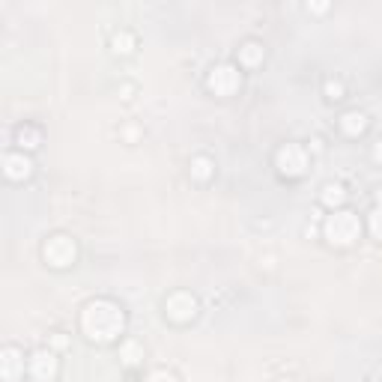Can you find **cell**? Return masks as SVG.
Wrapping results in <instances>:
<instances>
[{"mask_svg": "<svg viewBox=\"0 0 382 382\" xmlns=\"http://www.w3.org/2000/svg\"><path fill=\"white\" fill-rule=\"evenodd\" d=\"M126 329V314L111 299H93L81 311V331L93 344H111Z\"/></svg>", "mask_w": 382, "mask_h": 382, "instance_id": "6da1fadb", "label": "cell"}, {"mask_svg": "<svg viewBox=\"0 0 382 382\" xmlns=\"http://www.w3.org/2000/svg\"><path fill=\"white\" fill-rule=\"evenodd\" d=\"M323 236L338 248H349L361 236V221L349 209H331V216L323 221Z\"/></svg>", "mask_w": 382, "mask_h": 382, "instance_id": "7a4b0ae2", "label": "cell"}, {"mask_svg": "<svg viewBox=\"0 0 382 382\" xmlns=\"http://www.w3.org/2000/svg\"><path fill=\"white\" fill-rule=\"evenodd\" d=\"M275 167H278L287 179H299L311 167V156L302 144H284L275 152Z\"/></svg>", "mask_w": 382, "mask_h": 382, "instance_id": "3957f363", "label": "cell"}, {"mask_svg": "<svg viewBox=\"0 0 382 382\" xmlns=\"http://www.w3.org/2000/svg\"><path fill=\"white\" fill-rule=\"evenodd\" d=\"M42 257H45V263H48V266L66 269V266L75 263V257H78V245H75L72 236L54 233V236H48V242L42 245Z\"/></svg>", "mask_w": 382, "mask_h": 382, "instance_id": "277c9868", "label": "cell"}, {"mask_svg": "<svg viewBox=\"0 0 382 382\" xmlns=\"http://www.w3.org/2000/svg\"><path fill=\"white\" fill-rule=\"evenodd\" d=\"M206 87L216 96H233L236 90L242 87V72L233 63H216L206 75Z\"/></svg>", "mask_w": 382, "mask_h": 382, "instance_id": "5b68a950", "label": "cell"}, {"mask_svg": "<svg viewBox=\"0 0 382 382\" xmlns=\"http://www.w3.org/2000/svg\"><path fill=\"white\" fill-rule=\"evenodd\" d=\"M197 311H201V304H197V299L191 293H186V290H176V293L164 299V317L171 319V323H179V326L191 323Z\"/></svg>", "mask_w": 382, "mask_h": 382, "instance_id": "8992f818", "label": "cell"}, {"mask_svg": "<svg viewBox=\"0 0 382 382\" xmlns=\"http://www.w3.org/2000/svg\"><path fill=\"white\" fill-rule=\"evenodd\" d=\"M27 371H30V376L39 379V382H51L57 376V371H60V359H57V353L51 346H39V349L30 353Z\"/></svg>", "mask_w": 382, "mask_h": 382, "instance_id": "52a82bcc", "label": "cell"}, {"mask_svg": "<svg viewBox=\"0 0 382 382\" xmlns=\"http://www.w3.org/2000/svg\"><path fill=\"white\" fill-rule=\"evenodd\" d=\"M24 353L18 346H4L0 349V376H4L6 382H18L21 376H24Z\"/></svg>", "mask_w": 382, "mask_h": 382, "instance_id": "ba28073f", "label": "cell"}, {"mask_svg": "<svg viewBox=\"0 0 382 382\" xmlns=\"http://www.w3.org/2000/svg\"><path fill=\"white\" fill-rule=\"evenodd\" d=\"M4 174L9 179H27L30 174H33V161H30V156H24V152H6L4 156Z\"/></svg>", "mask_w": 382, "mask_h": 382, "instance_id": "9c48e42d", "label": "cell"}, {"mask_svg": "<svg viewBox=\"0 0 382 382\" xmlns=\"http://www.w3.org/2000/svg\"><path fill=\"white\" fill-rule=\"evenodd\" d=\"M368 114L364 111H346L341 120H338V126H341V132L346 134V137H359V134H364V129H368Z\"/></svg>", "mask_w": 382, "mask_h": 382, "instance_id": "30bf717a", "label": "cell"}, {"mask_svg": "<svg viewBox=\"0 0 382 382\" xmlns=\"http://www.w3.org/2000/svg\"><path fill=\"white\" fill-rule=\"evenodd\" d=\"M263 57H266V48H263L260 42L248 39V42H242V45H239V66H242V69H254V66H260V63H263Z\"/></svg>", "mask_w": 382, "mask_h": 382, "instance_id": "8fae6325", "label": "cell"}, {"mask_svg": "<svg viewBox=\"0 0 382 382\" xmlns=\"http://www.w3.org/2000/svg\"><path fill=\"white\" fill-rule=\"evenodd\" d=\"M15 144L21 147V152L24 149H39L42 147V132L36 126H18L15 129Z\"/></svg>", "mask_w": 382, "mask_h": 382, "instance_id": "7c38bea8", "label": "cell"}, {"mask_svg": "<svg viewBox=\"0 0 382 382\" xmlns=\"http://www.w3.org/2000/svg\"><path fill=\"white\" fill-rule=\"evenodd\" d=\"M189 171H191V179H197V182H209L212 174H216V161H212L209 156H194L191 164H189Z\"/></svg>", "mask_w": 382, "mask_h": 382, "instance_id": "4fadbf2b", "label": "cell"}, {"mask_svg": "<svg viewBox=\"0 0 382 382\" xmlns=\"http://www.w3.org/2000/svg\"><path fill=\"white\" fill-rule=\"evenodd\" d=\"M319 201H323L329 209H338L346 201V189L341 186V182H326L323 191H319Z\"/></svg>", "mask_w": 382, "mask_h": 382, "instance_id": "5bb4252c", "label": "cell"}, {"mask_svg": "<svg viewBox=\"0 0 382 382\" xmlns=\"http://www.w3.org/2000/svg\"><path fill=\"white\" fill-rule=\"evenodd\" d=\"M120 359H123V364H129V368H134V364H141V359H144V346L134 338H129L120 346Z\"/></svg>", "mask_w": 382, "mask_h": 382, "instance_id": "9a60e30c", "label": "cell"}, {"mask_svg": "<svg viewBox=\"0 0 382 382\" xmlns=\"http://www.w3.org/2000/svg\"><path fill=\"white\" fill-rule=\"evenodd\" d=\"M111 45H114L117 54H132L134 45H137V39H134V33H129V30H120V33H114Z\"/></svg>", "mask_w": 382, "mask_h": 382, "instance_id": "2e32d148", "label": "cell"}, {"mask_svg": "<svg viewBox=\"0 0 382 382\" xmlns=\"http://www.w3.org/2000/svg\"><path fill=\"white\" fill-rule=\"evenodd\" d=\"M368 227H371V233L382 242V203H376V206H373L371 218H368Z\"/></svg>", "mask_w": 382, "mask_h": 382, "instance_id": "e0dca14e", "label": "cell"}, {"mask_svg": "<svg viewBox=\"0 0 382 382\" xmlns=\"http://www.w3.org/2000/svg\"><path fill=\"white\" fill-rule=\"evenodd\" d=\"M326 96L329 99H344V84L341 81H326Z\"/></svg>", "mask_w": 382, "mask_h": 382, "instance_id": "ac0fdd59", "label": "cell"}, {"mask_svg": "<svg viewBox=\"0 0 382 382\" xmlns=\"http://www.w3.org/2000/svg\"><path fill=\"white\" fill-rule=\"evenodd\" d=\"M147 382H176V376H174L171 371H152V373L147 376Z\"/></svg>", "mask_w": 382, "mask_h": 382, "instance_id": "d6986e66", "label": "cell"}, {"mask_svg": "<svg viewBox=\"0 0 382 382\" xmlns=\"http://www.w3.org/2000/svg\"><path fill=\"white\" fill-rule=\"evenodd\" d=\"M48 346H51V349H66V346H69V338H66L63 331H54L51 341H48Z\"/></svg>", "mask_w": 382, "mask_h": 382, "instance_id": "ffe728a7", "label": "cell"}, {"mask_svg": "<svg viewBox=\"0 0 382 382\" xmlns=\"http://www.w3.org/2000/svg\"><path fill=\"white\" fill-rule=\"evenodd\" d=\"M371 156H373V161H376V164H382V137L373 144V152H371Z\"/></svg>", "mask_w": 382, "mask_h": 382, "instance_id": "44dd1931", "label": "cell"}, {"mask_svg": "<svg viewBox=\"0 0 382 382\" xmlns=\"http://www.w3.org/2000/svg\"><path fill=\"white\" fill-rule=\"evenodd\" d=\"M376 203H382V189H376Z\"/></svg>", "mask_w": 382, "mask_h": 382, "instance_id": "7402d4cb", "label": "cell"}, {"mask_svg": "<svg viewBox=\"0 0 382 382\" xmlns=\"http://www.w3.org/2000/svg\"><path fill=\"white\" fill-rule=\"evenodd\" d=\"M278 382H293V379H278Z\"/></svg>", "mask_w": 382, "mask_h": 382, "instance_id": "603a6c76", "label": "cell"}]
</instances>
